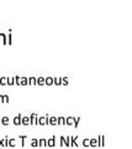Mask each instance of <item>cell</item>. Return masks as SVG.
Instances as JSON below:
<instances>
[{
	"label": "cell",
	"instance_id": "1",
	"mask_svg": "<svg viewBox=\"0 0 132 149\" xmlns=\"http://www.w3.org/2000/svg\"><path fill=\"white\" fill-rule=\"evenodd\" d=\"M37 124H41V126H46V124H48V116L38 117V119H37Z\"/></svg>",
	"mask_w": 132,
	"mask_h": 149
},
{
	"label": "cell",
	"instance_id": "2",
	"mask_svg": "<svg viewBox=\"0 0 132 149\" xmlns=\"http://www.w3.org/2000/svg\"><path fill=\"white\" fill-rule=\"evenodd\" d=\"M37 119H38L37 114H36V113H32V114L30 116V124H37Z\"/></svg>",
	"mask_w": 132,
	"mask_h": 149
},
{
	"label": "cell",
	"instance_id": "3",
	"mask_svg": "<svg viewBox=\"0 0 132 149\" xmlns=\"http://www.w3.org/2000/svg\"><path fill=\"white\" fill-rule=\"evenodd\" d=\"M57 117H48V124L51 126H56L57 124Z\"/></svg>",
	"mask_w": 132,
	"mask_h": 149
},
{
	"label": "cell",
	"instance_id": "4",
	"mask_svg": "<svg viewBox=\"0 0 132 149\" xmlns=\"http://www.w3.org/2000/svg\"><path fill=\"white\" fill-rule=\"evenodd\" d=\"M19 84H21V86H26V84H29V78H26V77H20V82H19Z\"/></svg>",
	"mask_w": 132,
	"mask_h": 149
},
{
	"label": "cell",
	"instance_id": "5",
	"mask_svg": "<svg viewBox=\"0 0 132 149\" xmlns=\"http://www.w3.org/2000/svg\"><path fill=\"white\" fill-rule=\"evenodd\" d=\"M44 84L52 86V84H53V78H52V77H46V78H44Z\"/></svg>",
	"mask_w": 132,
	"mask_h": 149
},
{
	"label": "cell",
	"instance_id": "6",
	"mask_svg": "<svg viewBox=\"0 0 132 149\" xmlns=\"http://www.w3.org/2000/svg\"><path fill=\"white\" fill-rule=\"evenodd\" d=\"M21 118H22V117H21L20 114H19V116H16V117L14 118V124H15V126H19V124H21Z\"/></svg>",
	"mask_w": 132,
	"mask_h": 149
},
{
	"label": "cell",
	"instance_id": "7",
	"mask_svg": "<svg viewBox=\"0 0 132 149\" xmlns=\"http://www.w3.org/2000/svg\"><path fill=\"white\" fill-rule=\"evenodd\" d=\"M21 123L24 126H29L30 124V117H22L21 118Z\"/></svg>",
	"mask_w": 132,
	"mask_h": 149
},
{
	"label": "cell",
	"instance_id": "8",
	"mask_svg": "<svg viewBox=\"0 0 132 149\" xmlns=\"http://www.w3.org/2000/svg\"><path fill=\"white\" fill-rule=\"evenodd\" d=\"M74 119H75V118H73V117L66 118V124L67 126H73V124H74Z\"/></svg>",
	"mask_w": 132,
	"mask_h": 149
},
{
	"label": "cell",
	"instance_id": "9",
	"mask_svg": "<svg viewBox=\"0 0 132 149\" xmlns=\"http://www.w3.org/2000/svg\"><path fill=\"white\" fill-rule=\"evenodd\" d=\"M36 84H38V86H43V84H44V78H43V77H38V78H36Z\"/></svg>",
	"mask_w": 132,
	"mask_h": 149
},
{
	"label": "cell",
	"instance_id": "10",
	"mask_svg": "<svg viewBox=\"0 0 132 149\" xmlns=\"http://www.w3.org/2000/svg\"><path fill=\"white\" fill-rule=\"evenodd\" d=\"M54 144H56V140H54V137L47 140V146H48V147H54Z\"/></svg>",
	"mask_w": 132,
	"mask_h": 149
},
{
	"label": "cell",
	"instance_id": "11",
	"mask_svg": "<svg viewBox=\"0 0 132 149\" xmlns=\"http://www.w3.org/2000/svg\"><path fill=\"white\" fill-rule=\"evenodd\" d=\"M1 120H0V123L1 124H4V126H7L9 124V118L7 117H2V118H0Z\"/></svg>",
	"mask_w": 132,
	"mask_h": 149
},
{
	"label": "cell",
	"instance_id": "12",
	"mask_svg": "<svg viewBox=\"0 0 132 149\" xmlns=\"http://www.w3.org/2000/svg\"><path fill=\"white\" fill-rule=\"evenodd\" d=\"M89 146H91V147L99 146V143H98V139H89Z\"/></svg>",
	"mask_w": 132,
	"mask_h": 149
},
{
	"label": "cell",
	"instance_id": "13",
	"mask_svg": "<svg viewBox=\"0 0 132 149\" xmlns=\"http://www.w3.org/2000/svg\"><path fill=\"white\" fill-rule=\"evenodd\" d=\"M53 83H54V84H62V78H61V77L53 78Z\"/></svg>",
	"mask_w": 132,
	"mask_h": 149
},
{
	"label": "cell",
	"instance_id": "14",
	"mask_svg": "<svg viewBox=\"0 0 132 149\" xmlns=\"http://www.w3.org/2000/svg\"><path fill=\"white\" fill-rule=\"evenodd\" d=\"M38 146H40V147L47 146V140H46V139H38Z\"/></svg>",
	"mask_w": 132,
	"mask_h": 149
},
{
	"label": "cell",
	"instance_id": "15",
	"mask_svg": "<svg viewBox=\"0 0 132 149\" xmlns=\"http://www.w3.org/2000/svg\"><path fill=\"white\" fill-rule=\"evenodd\" d=\"M0 84H2V86L7 84V77H1L0 78Z\"/></svg>",
	"mask_w": 132,
	"mask_h": 149
},
{
	"label": "cell",
	"instance_id": "16",
	"mask_svg": "<svg viewBox=\"0 0 132 149\" xmlns=\"http://www.w3.org/2000/svg\"><path fill=\"white\" fill-rule=\"evenodd\" d=\"M57 120H58V122H57V124H62V123H63V124H66V118H63V117L57 118Z\"/></svg>",
	"mask_w": 132,
	"mask_h": 149
},
{
	"label": "cell",
	"instance_id": "17",
	"mask_svg": "<svg viewBox=\"0 0 132 149\" xmlns=\"http://www.w3.org/2000/svg\"><path fill=\"white\" fill-rule=\"evenodd\" d=\"M0 42H4V44H6V36H5L4 34H0Z\"/></svg>",
	"mask_w": 132,
	"mask_h": 149
},
{
	"label": "cell",
	"instance_id": "18",
	"mask_svg": "<svg viewBox=\"0 0 132 149\" xmlns=\"http://www.w3.org/2000/svg\"><path fill=\"white\" fill-rule=\"evenodd\" d=\"M29 84H36V78L35 77H30L29 78Z\"/></svg>",
	"mask_w": 132,
	"mask_h": 149
},
{
	"label": "cell",
	"instance_id": "19",
	"mask_svg": "<svg viewBox=\"0 0 132 149\" xmlns=\"http://www.w3.org/2000/svg\"><path fill=\"white\" fill-rule=\"evenodd\" d=\"M31 146L32 147H37L38 146V139H33L32 142H31Z\"/></svg>",
	"mask_w": 132,
	"mask_h": 149
},
{
	"label": "cell",
	"instance_id": "20",
	"mask_svg": "<svg viewBox=\"0 0 132 149\" xmlns=\"http://www.w3.org/2000/svg\"><path fill=\"white\" fill-rule=\"evenodd\" d=\"M69 139H70V137H66V138H64V144H66V146H70Z\"/></svg>",
	"mask_w": 132,
	"mask_h": 149
},
{
	"label": "cell",
	"instance_id": "21",
	"mask_svg": "<svg viewBox=\"0 0 132 149\" xmlns=\"http://www.w3.org/2000/svg\"><path fill=\"white\" fill-rule=\"evenodd\" d=\"M83 146L84 147H89V139H83Z\"/></svg>",
	"mask_w": 132,
	"mask_h": 149
},
{
	"label": "cell",
	"instance_id": "22",
	"mask_svg": "<svg viewBox=\"0 0 132 149\" xmlns=\"http://www.w3.org/2000/svg\"><path fill=\"white\" fill-rule=\"evenodd\" d=\"M7 144H9V146H11V147H12V146L15 147V140H14V139H9V142H7Z\"/></svg>",
	"mask_w": 132,
	"mask_h": 149
},
{
	"label": "cell",
	"instance_id": "23",
	"mask_svg": "<svg viewBox=\"0 0 132 149\" xmlns=\"http://www.w3.org/2000/svg\"><path fill=\"white\" fill-rule=\"evenodd\" d=\"M14 78H7V84L9 86H11V84H14V81H12Z\"/></svg>",
	"mask_w": 132,
	"mask_h": 149
},
{
	"label": "cell",
	"instance_id": "24",
	"mask_svg": "<svg viewBox=\"0 0 132 149\" xmlns=\"http://www.w3.org/2000/svg\"><path fill=\"white\" fill-rule=\"evenodd\" d=\"M62 83H63L64 86L68 84V78H66V77H64V78H62Z\"/></svg>",
	"mask_w": 132,
	"mask_h": 149
},
{
	"label": "cell",
	"instance_id": "25",
	"mask_svg": "<svg viewBox=\"0 0 132 149\" xmlns=\"http://www.w3.org/2000/svg\"><path fill=\"white\" fill-rule=\"evenodd\" d=\"M78 123H79V118H75L74 119V127H78Z\"/></svg>",
	"mask_w": 132,
	"mask_h": 149
},
{
	"label": "cell",
	"instance_id": "26",
	"mask_svg": "<svg viewBox=\"0 0 132 149\" xmlns=\"http://www.w3.org/2000/svg\"><path fill=\"white\" fill-rule=\"evenodd\" d=\"M64 144V137H61V146Z\"/></svg>",
	"mask_w": 132,
	"mask_h": 149
},
{
	"label": "cell",
	"instance_id": "27",
	"mask_svg": "<svg viewBox=\"0 0 132 149\" xmlns=\"http://www.w3.org/2000/svg\"><path fill=\"white\" fill-rule=\"evenodd\" d=\"M4 98H5V102H6V103H7V102H9V96H5V97H4Z\"/></svg>",
	"mask_w": 132,
	"mask_h": 149
},
{
	"label": "cell",
	"instance_id": "28",
	"mask_svg": "<svg viewBox=\"0 0 132 149\" xmlns=\"http://www.w3.org/2000/svg\"><path fill=\"white\" fill-rule=\"evenodd\" d=\"M0 102H4V96L0 94Z\"/></svg>",
	"mask_w": 132,
	"mask_h": 149
}]
</instances>
